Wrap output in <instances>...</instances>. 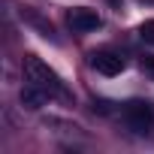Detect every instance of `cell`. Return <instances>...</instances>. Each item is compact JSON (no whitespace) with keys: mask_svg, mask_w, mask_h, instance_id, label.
Masks as SVG:
<instances>
[{"mask_svg":"<svg viewBox=\"0 0 154 154\" xmlns=\"http://www.w3.org/2000/svg\"><path fill=\"white\" fill-rule=\"evenodd\" d=\"M91 66L97 69V72H103V75H118V72H124V57L118 54V51H109V48H103V51H94L91 54Z\"/></svg>","mask_w":154,"mask_h":154,"instance_id":"cell-4","label":"cell"},{"mask_svg":"<svg viewBox=\"0 0 154 154\" xmlns=\"http://www.w3.org/2000/svg\"><path fill=\"white\" fill-rule=\"evenodd\" d=\"M66 24L72 27V33H91V30H97L103 21H100L97 9L75 6V9H69V12H66Z\"/></svg>","mask_w":154,"mask_h":154,"instance_id":"cell-3","label":"cell"},{"mask_svg":"<svg viewBox=\"0 0 154 154\" xmlns=\"http://www.w3.org/2000/svg\"><path fill=\"white\" fill-rule=\"evenodd\" d=\"M139 63H142V69H148V72L154 75V57H151V54H145V57H142Z\"/></svg>","mask_w":154,"mask_h":154,"instance_id":"cell-7","label":"cell"},{"mask_svg":"<svg viewBox=\"0 0 154 154\" xmlns=\"http://www.w3.org/2000/svg\"><path fill=\"white\" fill-rule=\"evenodd\" d=\"M139 3H148V6H154V0H139Z\"/></svg>","mask_w":154,"mask_h":154,"instance_id":"cell-8","label":"cell"},{"mask_svg":"<svg viewBox=\"0 0 154 154\" xmlns=\"http://www.w3.org/2000/svg\"><path fill=\"white\" fill-rule=\"evenodd\" d=\"M24 75H27V82H30V85L42 88L48 97L72 100V97H69V91H66V85L60 82V75H57L48 63H42L39 57H24Z\"/></svg>","mask_w":154,"mask_h":154,"instance_id":"cell-1","label":"cell"},{"mask_svg":"<svg viewBox=\"0 0 154 154\" xmlns=\"http://www.w3.org/2000/svg\"><path fill=\"white\" fill-rule=\"evenodd\" d=\"M124 124H127L133 133L145 136V133L154 127V109H151L148 103H142V100L127 103V106H124Z\"/></svg>","mask_w":154,"mask_h":154,"instance_id":"cell-2","label":"cell"},{"mask_svg":"<svg viewBox=\"0 0 154 154\" xmlns=\"http://www.w3.org/2000/svg\"><path fill=\"white\" fill-rule=\"evenodd\" d=\"M139 36H142L145 42H151V45H154V18H151V21H142V24H139Z\"/></svg>","mask_w":154,"mask_h":154,"instance_id":"cell-6","label":"cell"},{"mask_svg":"<svg viewBox=\"0 0 154 154\" xmlns=\"http://www.w3.org/2000/svg\"><path fill=\"white\" fill-rule=\"evenodd\" d=\"M18 100H21V106H24V109H42V106H45V100H48V94H45L42 88H36V85H27V88L21 91V97H18Z\"/></svg>","mask_w":154,"mask_h":154,"instance_id":"cell-5","label":"cell"}]
</instances>
